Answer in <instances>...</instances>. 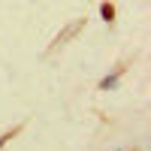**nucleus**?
Instances as JSON below:
<instances>
[{"mask_svg":"<svg viewBox=\"0 0 151 151\" xmlns=\"http://www.w3.org/2000/svg\"><path fill=\"white\" fill-rule=\"evenodd\" d=\"M115 85H118V73H115V76H106V79L100 82V88H103V91H109V88H115Z\"/></svg>","mask_w":151,"mask_h":151,"instance_id":"nucleus-1","label":"nucleus"},{"mask_svg":"<svg viewBox=\"0 0 151 151\" xmlns=\"http://www.w3.org/2000/svg\"><path fill=\"white\" fill-rule=\"evenodd\" d=\"M100 12H103V18H106V21H112V15H115V9H112L109 3H103V9H100Z\"/></svg>","mask_w":151,"mask_h":151,"instance_id":"nucleus-2","label":"nucleus"}]
</instances>
